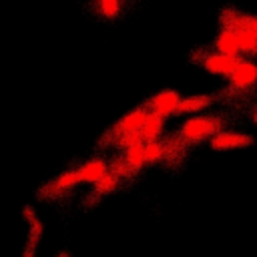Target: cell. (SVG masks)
Wrapping results in <instances>:
<instances>
[{"label": "cell", "instance_id": "cell-14", "mask_svg": "<svg viewBox=\"0 0 257 257\" xmlns=\"http://www.w3.org/2000/svg\"><path fill=\"white\" fill-rule=\"evenodd\" d=\"M94 10L104 20H116L124 10V0H92Z\"/></svg>", "mask_w": 257, "mask_h": 257}, {"label": "cell", "instance_id": "cell-2", "mask_svg": "<svg viewBox=\"0 0 257 257\" xmlns=\"http://www.w3.org/2000/svg\"><path fill=\"white\" fill-rule=\"evenodd\" d=\"M149 114H151V110L147 108V104H139V106L131 108L124 116L118 118V122H114V124L104 133V139H108V143L112 145L114 139H118V137H122V135L139 133V131L145 126Z\"/></svg>", "mask_w": 257, "mask_h": 257}, {"label": "cell", "instance_id": "cell-18", "mask_svg": "<svg viewBox=\"0 0 257 257\" xmlns=\"http://www.w3.org/2000/svg\"><path fill=\"white\" fill-rule=\"evenodd\" d=\"M108 167H110V171H112V173H116L120 179L135 177V173H133V169H131V165L126 163V159H124V155H122V153H120V155H116V157L108 163Z\"/></svg>", "mask_w": 257, "mask_h": 257}, {"label": "cell", "instance_id": "cell-6", "mask_svg": "<svg viewBox=\"0 0 257 257\" xmlns=\"http://www.w3.org/2000/svg\"><path fill=\"white\" fill-rule=\"evenodd\" d=\"M211 149L215 151H237V149H247L253 145V137L249 133H241V131H233V128H225L221 133H217L211 141H209Z\"/></svg>", "mask_w": 257, "mask_h": 257}, {"label": "cell", "instance_id": "cell-12", "mask_svg": "<svg viewBox=\"0 0 257 257\" xmlns=\"http://www.w3.org/2000/svg\"><path fill=\"white\" fill-rule=\"evenodd\" d=\"M215 102L213 96L209 94H193V96H183L181 104H179V110L177 114H187V116H193V114H201L203 110L211 108Z\"/></svg>", "mask_w": 257, "mask_h": 257}, {"label": "cell", "instance_id": "cell-10", "mask_svg": "<svg viewBox=\"0 0 257 257\" xmlns=\"http://www.w3.org/2000/svg\"><path fill=\"white\" fill-rule=\"evenodd\" d=\"M213 48L217 52H223V54H229V56H243L239 34L231 28H219V32L213 40Z\"/></svg>", "mask_w": 257, "mask_h": 257}, {"label": "cell", "instance_id": "cell-8", "mask_svg": "<svg viewBox=\"0 0 257 257\" xmlns=\"http://www.w3.org/2000/svg\"><path fill=\"white\" fill-rule=\"evenodd\" d=\"M22 217L28 221V235H26V243H24L22 257H34V255H36V247H38L40 237H42V223L38 221L36 213H34L30 207H24Z\"/></svg>", "mask_w": 257, "mask_h": 257}, {"label": "cell", "instance_id": "cell-20", "mask_svg": "<svg viewBox=\"0 0 257 257\" xmlns=\"http://www.w3.org/2000/svg\"><path fill=\"white\" fill-rule=\"evenodd\" d=\"M251 120H253V124H255V126H257V108H255V110H253V116H251Z\"/></svg>", "mask_w": 257, "mask_h": 257}, {"label": "cell", "instance_id": "cell-7", "mask_svg": "<svg viewBox=\"0 0 257 257\" xmlns=\"http://www.w3.org/2000/svg\"><path fill=\"white\" fill-rule=\"evenodd\" d=\"M163 147H165V163L171 165V167H177L185 161L187 157V149L191 147L179 133H171V135H165L163 139Z\"/></svg>", "mask_w": 257, "mask_h": 257}, {"label": "cell", "instance_id": "cell-16", "mask_svg": "<svg viewBox=\"0 0 257 257\" xmlns=\"http://www.w3.org/2000/svg\"><path fill=\"white\" fill-rule=\"evenodd\" d=\"M122 155H124V159H126V163L131 165V169H133L135 175H137L143 167H147V163H145V143H139V145L128 147L126 151H122Z\"/></svg>", "mask_w": 257, "mask_h": 257}, {"label": "cell", "instance_id": "cell-21", "mask_svg": "<svg viewBox=\"0 0 257 257\" xmlns=\"http://www.w3.org/2000/svg\"><path fill=\"white\" fill-rule=\"evenodd\" d=\"M58 257H70V255H68V253H60Z\"/></svg>", "mask_w": 257, "mask_h": 257}, {"label": "cell", "instance_id": "cell-4", "mask_svg": "<svg viewBox=\"0 0 257 257\" xmlns=\"http://www.w3.org/2000/svg\"><path fill=\"white\" fill-rule=\"evenodd\" d=\"M181 100H183V96H181L179 90H175V88H163V90L155 92L145 104H147V108L153 114H159L163 118H169V116H175L177 114Z\"/></svg>", "mask_w": 257, "mask_h": 257}, {"label": "cell", "instance_id": "cell-9", "mask_svg": "<svg viewBox=\"0 0 257 257\" xmlns=\"http://www.w3.org/2000/svg\"><path fill=\"white\" fill-rule=\"evenodd\" d=\"M76 169H78V173H80L82 185H84V183H88V185H96V183L110 171L108 163H106L102 157L88 159V161H84L82 165H78Z\"/></svg>", "mask_w": 257, "mask_h": 257}, {"label": "cell", "instance_id": "cell-17", "mask_svg": "<svg viewBox=\"0 0 257 257\" xmlns=\"http://www.w3.org/2000/svg\"><path fill=\"white\" fill-rule=\"evenodd\" d=\"M145 163H147V167L165 163L163 141H149V143H145Z\"/></svg>", "mask_w": 257, "mask_h": 257}, {"label": "cell", "instance_id": "cell-1", "mask_svg": "<svg viewBox=\"0 0 257 257\" xmlns=\"http://www.w3.org/2000/svg\"><path fill=\"white\" fill-rule=\"evenodd\" d=\"M221 131H225V118L221 114H193L187 120H183L181 126L177 128V133L189 145L211 141Z\"/></svg>", "mask_w": 257, "mask_h": 257}, {"label": "cell", "instance_id": "cell-15", "mask_svg": "<svg viewBox=\"0 0 257 257\" xmlns=\"http://www.w3.org/2000/svg\"><path fill=\"white\" fill-rule=\"evenodd\" d=\"M120 177L116 175V173H112V171H108L96 185H92V197H106V195H110V193H114L118 187H120Z\"/></svg>", "mask_w": 257, "mask_h": 257}, {"label": "cell", "instance_id": "cell-5", "mask_svg": "<svg viewBox=\"0 0 257 257\" xmlns=\"http://www.w3.org/2000/svg\"><path fill=\"white\" fill-rule=\"evenodd\" d=\"M229 88L235 92H247L257 86V62L249 56H241L239 66L233 70V74L227 78Z\"/></svg>", "mask_w": 257, "mask_h": 257}, {"label": "cell", "instance_id": "cell-19", "mask_svg": "<svg viewBox=\"0 0 257 257\" xmlns=\"http://www.w3.org/2000/svg\"><path fill=\"white\" fill-rule=\"evenodd\" d=\"M251 28L255 30V34H257V14H253V20H251Z\"/></svg>", "mask_w": 257, "mask_h": 257}, {"label": "cell", "instance_id": "cell-3", "mask_svg": "<svg viewBox=\"0 0 257 257\" xmlns=\"http://www.w3.org/2000/svg\"><path fill=\"white\" fill-rule=\"evenodd\" d=\"M239 62H241V56H229V54H223L217 50L205 52L199 58V64L203 70H207L213 76H223V78H229L233 74V70L239 66Z\"/></svg>", "mask_w": 257, "mask_h": 257}, {"label": "cell", "instance_id": "cell-11", "mask_svg": "<svg viewBox=\"0 0 257 257\" xmlns=\"http://www.w3.org/2000/svg\"><path fill=\"white\" fill-rule=\"evenodd\" d=\"M219 20H221V28H231V30L239 32V30L251 28L253 14L241 12V10H237V8H225V10L221 12Z\"/></svg>", "mask_w": 257, "mask_h": 257}, {"label": "cell", "instance_id": "cell-13", "mask_svg": "<svg viewBox=\"0 0 257 257\" xmlns=\"http://www.w3.org/2000/svg\"><path fill=\"white\" fill-rule=\"evenodd\" d=\"M165 120L163 116L159 114H149L145 126L141 128V137H143V143H149V141H161L163 133H165Z\"/></svg>", "mask_w": 257, "mask_h": 257}]
</instances>
